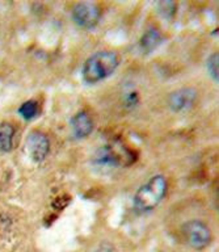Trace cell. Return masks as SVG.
I'll use <instances>...</instances> for the list:
<instances>
[{"mask_svg":"<svg viewBox=\"0 0 219 252\" xmlns=\"http://www.w3.org/2000/svg\"><path fill=\"white\" fill-rule=\"evenodd\" d=\"M124 101H125L126 106L133 108V106L138 105V102H139V96H138L137 92L130 91V92L125 94V96H124Z\"/></svg>","mask_w":219,"mask_h":252,"instance_id":"cell-14","label":"cell"},{"mask_svg":"<svg viewBox=\"0 0 219 252\" xmlns=\"http://www.w3.org/2000/svg\"><path fill=\"white\" fill-rule=\"evenodd\" d=\"M168 190L167 177L161 173L154 175L137 189L133 197V208L139 214L153 212L164 200Z\"/></svg>","mask_w":219,"mask_h":252,"instance_id":"cell-2","label":"cell"},{"mask_svg":"<svg viewBox=\"0 0 219 252\" xmlns=\"http://www.w3.org/2000/svg\"><path fill=\"white\" fill-rule=\"evenodd\" d=\"M198 97V92L196 88L192 87H184L173 91L168 96L169 109L175 113H183L187 110L192 109Z\"/></svg>","mask_w":219,"mask_h":252,"instance_id":"cell-7","label":"cell"},{"mask_svg":"<svg viewBox=\"0 0 219 252\" xmlns=\"http://www.w3.org/2000/svg\"><path fill=\"white\" fill-rule=\"evenodd\" d=\"M94 127V120L87 110H80L70 120V129L72 137L76 141H83L92 134Z\"/></svg>","mask_w":219,"mask_h":252,"instance_id":"cell-8","label":"cell"},{"mask_svg":"<svg viewBox=\"0 0 219 252\" xmlns=\"http://www.w3.org/2000/svg\"><path fill=\"white\" fill-rule=\"evenodd\" d=\"M183 234L187 240L188 246L202 251L205 248L209 247V244L212 243V231L208 224L201 220H190L183 226Z\"/></svg>","mask_w":219,"mask_h":252,"instance_id":"cell-4","label":"cell"},{"mask_svg":"<svg viewBox=\"0 0 219 252\" xmlns=\"http://www.w3.org/2000/svg\"><path fill=\"white\" fill-rule=\"evenodd\" d=\"M101 8L94 1H79L71 8V17L80 29L92 31L101 20Z\"/></svg>","mask_w":219,"mask_h":252,"instance_id":"cell-3","label":"cell"},{"mask_svg":"<svg viewBox=\"0 0 219 252\" xmlns=\"http://www.w3.org/2000/svg\"><path fill=\"white\" fill-rule=\"evenodd\" d=\"M92 252H116L114 247L109 243H102L100 244L97 248H94Z\"/></svg>","mask_w":219,"mask_h":252,"instance_id":"cell-15","label":"cell"},{"mask_svg":"<svg viewBox=\"0 0 219 252\" xmlns=\"http://www.w3.org/2000/svg\"><path fill=\"white\" fill-rule=\"evenodd\" d=\"M163 41H164V37L161 34V32L157 28L151 27L142 34L138 46L143 54H151L160 46Z\"/></svg>","mask_w":219,"mask_h":252,"instance_id":"cell-9","label":"cell"},{"mask_svg":"<svg viewBox=\"0 0 219 252\" xmlns=\"http://www.w3.org/2000/svg\"><path fill=\"white\" fill-rule=\"evenodd\" d=\"M121 63L118 53L113 50H98L83 63L82 79L88 86L104 82L118 70Z\"/></svg>","mask_w":219,"mask_h":252,"instance_id":"cell-1","label":"cell"},{"mask_svg":"<svg viewBox=\"0 0 219 252\" xmlns=\"http://www.w3.org/2000/svg\"><path fill=\"white\" fill-rule=\"evenodd\" d=\"M15 127L9 122L0 124V153L7 154L13 149Z\"/></svg>","mask_w":219,"mask_h":252,"instance_id":"cell-10","label":"cell"},{"mask_svg":"<svg viewBox=\"0 0 219 252\" xmlns=\"http://www.w3.org/2000/svg\"><path fill=\"white\" fill-rule=\"evenodd\" d=\"M27 153L33 163H42L50 153V139L41 130H33L27 137Z\"/></svg>","mask_w":219,"mask_h":252,"instance_id":"cell-6","label":"cell"},{"mask_svg":"<svg viewBox=\"0 0 219 252\" xmlns=\"http://www.w3.org/2000/svg\"><path fill=\"white\" fill-rule=\"evenodd\" d=\"M126 159H131V153L125 147H120L114 145H105L96 151L94 157V163L97 167L105 168H117L121 165H126Z\"/></svg>","mask_w":219,"mask_h":252,"instance_id":"cell-5","label":"cell"},{"mask_svg":"<svg viewBox=\"0 0 219 252\" xmlns=\"http://www.w3.org/2000/svg\"><path fill=\"white\" fill-rule=\"evenodd\" d=\"M157 9L161 13L163 17H172L175 15V9H176V4L172 3V1H160L157 4Z\"/></svg>","mask_w":219,"mask_h":252,"instance_id":"cell-13","label":"cell"},{"mask_svg":"<svg viewBox=\"0 0 219 252\" xmlns=\"http://www.w3.org/2000/svg\"><path fill=\"white\" fill-rule=\"evenodd\" d=\"M218 59H219L218 53H213V54L208 58V61H206V70H208L209 75L212 76L213 80L217 83H218V74H219Z\"/></svg>","mask_w":219,"mask_h":252,"instance_id":"cell-12","label":"cell"},{"mask_svg":"<svg viewBox=\"0 0 219 252\" xmlns=\"http://www.w3.org/2000/svg\"><path fill=\"white\" fill-rule=\"evenodd\" d=\"M17 113L24 118L25 121H31L34 120L39 114V104L35 100H28V101L23 102L20 108L17 109Z\"/></svg>","mask_w":219,"mask_h":252,"instance_id":"cell-11","label":"cell"}]
</instances>
